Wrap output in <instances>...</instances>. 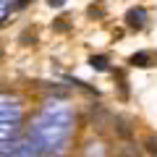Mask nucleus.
I'll return each instance as SVG.
<instances>
[{"label": "nucleus", "instance_id": "f257e3e1", "mask_svg": "<svg viewBox=\"0 0 157 157\" xmlns=\"http://www.w3.org/2000/svg\"><path fill=\"white\" fill-rule=\"evenodd\" d=\"M126 26L134 29V32H141V29L147 26V11L144 8H131V11L126 13Z\"/></svg>", "mask_w": 157, "mask_h": 157}, {"label": "nucleus", "instance_id": "f03ea898", "mask_svg": "<svg viewBox=\"0 0 157 157\" xmlns=\"http://www.w3.org/2000/svg\"><path fill=\"white\" fill-rule=\"evenodd\" d=\"M128 63H131L134 68H149V66H152V55H149V52H144V50H141V52H134Z\"/></svg>", "mask_w": 157, "mask_h": 157}, {"label": "nucleus", "instance_id": "7ed1b4c3", "mask_svg": "<svg viewBox=\"0 0 157 157\" xmlns=\"http://www.w3.org/2000/svg\"><path fill=\"white\" fill-rule=\"evenodd\" d=\"M89 66L94 68V71H110V66H107V58H105V55H92V58H89Z\"/></svg>", "mask_w": 157, "mask_h": 157}, {"label": "nucleus", "instance_id": "20e7f679", "mask_svg": "<svg viewBox=\"0 0 157 157\" xmlns=\"http://www.w3.org/2000/svg\"><path fill=\"white\" fill-rule=\"evenodd\" d=\"M144 147H147V152H149V155H157V139H155V136H149V139L144 141Z\"/></svg>", "mask_w": 157, "mask_h": 157}, {"label": "nucleus", "instance_id": "39448f33", "mask_svg": "<svg viewBox=\"0 0 157 157\" xmlns=\"http://www.w3.org/2000/svg\"><path fill=\"white\" fill-rule=\"evenodd\" d=\"M55 32H68V24H66V18H58V21H55Z\"/></svg>", "mask_w": 157, "mask_h": 157}, {"label": "nucleus", "instance_id": "423d86ee", "mask_svg": "<svg viewBox=\"0 0 157 157\" xmlns=\"http://www.w3.org/2000/svg\"><path fill=\"white\" fill-rule=\"evenodd\" d=\"M63 3H66V0H50V6H55V8H58V6H63Z\"/></svg>", "mask_w": 157, "mask_h": 157}]
</instances>
